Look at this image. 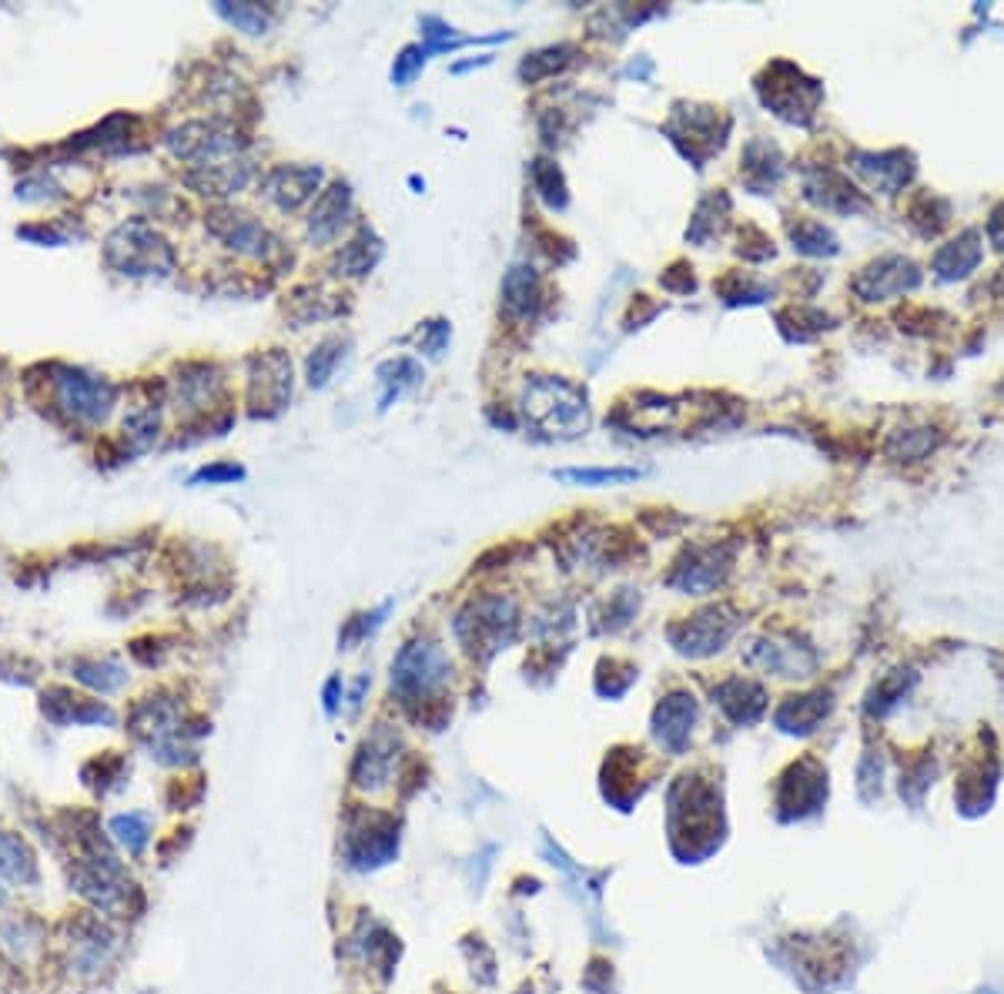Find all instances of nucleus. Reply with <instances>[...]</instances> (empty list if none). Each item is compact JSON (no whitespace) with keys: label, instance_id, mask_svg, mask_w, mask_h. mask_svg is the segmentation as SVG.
Masks as SVG:
<instances>
[{"label":"nucleus","instance_id":"obj_4","mask_svg":"<svg viewBox=\"0 0 1004 994\" xmlns=\"http://www.w3.org/2000/svg\"><path fill=\"white\" fill-rule=\"evenodd\" d=\"M519 627V610L509 596H479L473 600L459 617H456V633L466 647V653L489 660L493 653L506 650L513 643Z\"/></svg>","mask_w":1004,"mask_h":994},{"label":"nucleus","instance_id":"obj_24","mask_svg":"<svg viewBox=\"0 0 1004 994\" xmlns=\"http://www.w3.org/2000/svg\"><path fill=\"white\" fill-rule=\"evenodd\" d=\"M0 874H8L14 881L34 878V858L21 838H0Z\"/></svg>","mask_w":1004,"mask_h":994},{"label":"nucleus","instance_id":"obj_30","mask_svg":"<svg viewBox=\"0 0 1004 994\" xmlns=\"http://www.w3.org/2000/svg\"><path fill=\"white\" fill-rule=\"evenodd\" d=\"M111 831L118 834V841H124L131 851H141L144 841H148V828H144V818L141 814H131V818H118L111 824Z\"/></svg>","mask_w":1004,"mask_h":994},{"label":"nucleus","instance_id":"obj_11","mask_svg":"<svg viewBox=\"0 0 1004 994\" xmlns=\"http://www.w3.org/2000/svg\"><path fill=\"white\" fill-rule=\"evenodd\" d=\"M730 569V552L710 546V549H687V556L673 566V572L667 576V582L680 592H710L713 586L723 582Z\"/></svg>","mask_w":1004,"mask_h":994},{"label":"nucleus","instance_id":"obj_3","mask_svg":"<svg viewBox=\"0 0 1004 994\" xmlns=\"http://www.w3.org/2000/svg\"><path fill=\"white\" fill-rule=\"evenodd\" d=\"M104 258L114 272H121L128 278H154V275H168L174 268V248L168 245V239L158 229H151L141 219H134L108 235Z\"/></svg>","mask_w":1004,"mask_h":994},{"label":"nucleus","instance_id":"obj_6","mask_svg":"<svg viewBox=\"0 0 1004 994\" xmlns=\"http://www.w3.org/2000/svg\"><path fill=\"white\" fill-rule=\"evenodd\" d=\"M453 667L443 653V647L436 640H416L406 643L402 653L392 663V687L402 693L406 703L416 700H429L446 680H449Z\"/></svg>","mask_w":1004,"mask_h":994},{"label":"nucleus","instance_id":"obj_21","mask_svg":"<svg viewBox=\"0 0 1004 994\" xmlns=\"http://www.w3.org/2000/svg\"><path fill=\"white\" fill-rule=\"evenodd\" d=\"M378 255H382L378 239H375L372 232H362L355 242L342 245V255H338V262H335V268H338L335 275H368L372 265L378 262Z\"/></svg>","mask_w":1004,"mask_h":994},{"label":"nucleus","instance_id":"obj_14","mask_svg":"<svg viewBox=\"0 0 1004 994\" xmlns=\"http://www.w3.org/2000/svg\"><path fill=\"white\" fill-rule=\"evenodd\" d=\"M693 723H697V703H693V697H687V693L667 697V700L657 707V713H653V733H657V740H660L663 747L677 750V753L687 747Z\"/></svg>","mask_w":1004,"mask_h":994},{"label":"nucleus","instance_id":"obj_33","mask_svg":"<svg viewBox=\"0 0 1004 994\" xmlns=\"http://www.w3.org/2000/svg\"><path fill=\"white\" fill-rule=\"evenodd\" d=\"M335 693H338V680H332L328 690H325V710H328V713L335 710Z\"/></svg>","mask_w":1004,"mask_h":994},{"label":"nucleus","instance_id":"obj_8","mask_svg":"<svg viewBox=\"0 0 1004 994\" xmlns=\"http://www.w3.org/2000/svg\"><path fill=\"white\" fill-rule=\"evenodd\" d=\"M783 74L787 78H780V68L773 64L770 71H767V78H770V84H760V94H763V101L780 114V118H787V121H808L811 114H814V108H818V101H821V88H818V81H808L803 78L797 68H790V64H783Z\"/></svg>","mask_w":1004,"mask_h":994},{"label":"nucleus","instance_id":"obj_31","mask_svg":"<svg viewBox=\"0 0 1004 994\" xmlns=\"http://www.w3.org/2000/svg\"><path fill=\"white\" fill-rule=\"evenodd\" d=\"M242 476H245L242 466H235V463H219V466L197 469V473L191 476V483H194V486H197V483H235V479H242Z\"/></svg>","mask_w":1004,"mask_h":994},{"label":"nucleus","instance_id":"obj_22","mask_svg":"<svg viewBox=\"0 0 1004 994\" xmlns=\"http://www.w3.org/2000/svg\"><path fill=\"white\" fill-rule=\"evenodd\" d=\"M743 174L747 181L753 184H773L777 174H780V158H777V148L767 144V141H753L743 154Z\"/></svg>","mask_w":1004,"mask_h":994},{"label":"nucleus","instance_id":"obj_16","mask_svg":"<svg viewBox=\"0 0 1004 994\" xmlns=\"http://www.w3.org/2000/svg\"><path fill=\"white\" fill-rule=\"evenodd\" d=\"M713 697H717V703L723 707V713H727L730 720H737V723H753V720H760L763 710H767L763 690H760L757 683H750V680H740V677L720 683V687L713 690Z\"/></svg>","mask_w":1004,"mask_h":994},{"label":"nucleus","instance_id":"obj_15","mask_svg":"<svg viewBox=\"0 0 1004 994\" xmlns=\"http://www.w3.org/2000/svg\"><path fill=\"white\" fill-rule=\"evenodd\" d=\"M539 302H542V285L536 268L513 265L509 275L503 278V312L509 318H533Z\"/></svg>","mask_w":1004,"mask_h":994},{"label":"nucleus","instance_id":"obj_17","mask_svg":"<svg viewBox=\"0 0 1004 994\" xmlns=\"http://www.w3.org/2000/svg\"><path fill=\"white\" fill-rule=\"evenodd\" d=\"M800 653H811V650L793 647V643L763 640L750 650V660L760 663L763 670H773L777 677H808L814 670V660H800Z\"/></svg>","mask_w":1004,"mask_h":994},{"label":"nucleus","instance_id":"obj_7","mask_svg":"<svg viewBox=\"0 0 1004 994\" xmlns=\"http://www.w3.org/2000/svg\"><path fill=\"white\" fill-rule=\"evenodd\" d=\"M292 399V362L282 352H262L252 358L249 372V403L252 416H275Z\"/></svg>","mask_w":1004,"mask_h":994},{"label":"nucleus","instance_id":"obj_2","mask_svg":"<svg viewBox=\"0 0 1004 994\" xmlns=\"http://www.w3.org/2000/svg\"><path fill=\"white\" fill-rule=\"evenodd\" d=\"M519 409L542 439H576L589 429L586 392L569 378L536 375L526 382Z\"/></svg>","mask_w":1004,"mask_h":994},{"label":"nucleus","instance_id":"obj_29","mask_svg":"<svg viewBox=\"0 0 1004 994\" xmlns=\"http://www.w3.org/2000/svg\"><path fill=\"white\" fill-rule=\"evenodd\" d=\"M426 48H406L398 58H395V64H392V81L398 84V88H406L419 71H423V64H426Z\"/></svg>","mask_w":1004,"mask_h":994},{"label":"nucleus","instance_id":"obj_9","mask_svg":"<svg viewBox=\"0 0 1004 994\" xmlns=\"http://www.w3.org/2000/svg\"><path fill=\"white\" fill-rule=\"evenodd\" d=\"M209 232L225 242L232 252L249 255V258H272L278 252V239L252 215L245 212H232V209H219L209 215Z\"/></svg>","mask_w":1004,"mask_h":994},{"label":"nucleus","instance_id":"obj_26","mask_svg":"<svg viewBox=\"0 0 1004 994\" xmlns=\"http://www.w3.org/2000/svg\"><path fill=\"white\" fill-rule=\"evenodd\" d=\"M219 14L225 21H232L245 34H265V28L272 24V14L265 8H258V4H235V8L232 4H219Z\"/></svg>","mask_w":1004,"mask_h":994},{"label":"nucleus","instance_id":"obj_23","mask_svg":"<svg viewBox=\"0 0 1004 994\" xmlns=\"http://www.w3.org/2000/svg\"><path fill=\"white\" fill-rule=\"evenodd\" d=\"M572 48L569 44H559V48H546V51H536V54H529L523 64H519V78L523 81H542V78H549V74H556V71H562L569 61H572Z\"/></svg>","mask_w":1004,"mask_h":994},{"label":"nucleus","instance_id":"obj_27","mask_svg":"<svg viewBox=\"0 0 1004 994\" xmlns=\"http://www.w3.org/2000/svg\"><path fill=\"white\" fill-rule=\"evenodd\" d=\"M556 479H569L579 486H610V483L640 479V469H559Z\"/></svg>","mask_w":1004,"mask_h":994},{"label":"nucleus","instance_id":"obj_13","mask_svg":"<svg viewBox=\"0 0 1004 994\" xmlns=\"http://www.w3.org/2000/svg\"><path fill=\"white\" fill-rule=\"evenodd\" d=\"M348 219H352V191L348 184H332L315 202V212L308 219V239L315 245L335 242L348 225Z\"/></svg>","mask_w":1004,"mask_h":994},{"label":"nucleus","instance_id":"obj_1","mask_svg":"<svg viewBox=\"0 0 1004 994\" xmlns=\"http://www.w3.org/2000/svg\"><path fill=\"white\" fill-rule=\"evenodd\" d=\"M168 148L178 161L187 164V181L201 194L225 197L242 191L252 178L245 141L219 121H194L171 131Z\"/></svg>","mask_w":1004,"mask_h":994},{"label":"nucleus","instance_id":"obj_18","mask_svg":"<svg viewBox=\"0 0 1004 994\" xmlns=\"http://www.w3.org/2000/svg\"><path fill=\"white\" fill-rule=\"evenodd\" d=\"M831 710V697L828 693H811V697H790L780 710H777V727L790 730V733H811L818 730V723L828 717Z\"/></svg>","mask_w":1004,"mask_h":994},{"label":"nucleus","instance_id":"obj_28","mask_svg":"<svg viewBox=\"0 0 1004 994\" xmlns=\"http://www.w3.org/2000/svg\"><path fill=\"white\" fill-rule=\"evenodd\" d=\"M790 235H793L797 248H800V252H808V255H824V252H834V248H838V245H834V235H831L824 225H818V222H803V225H797Z\"/></svg>","mask_w":1004,"mask_h":994},{"label":"nucleus","instance_id":"obj_12","mask_svg":"<svg viewBox=\"0 0 1004 994\" xmlns=\"http://www.w3.org/2000/svg\"><path fill=\"white\" fill-rule=\"evenodd\" d=\"M322 184V168H298V164H282L265 178V194L268 202L282 212H298L305 202H312L315 187Z\"/></svg>","mask_w":1004,"mask_h":994},{"label":"nucleus","instance_id":"obj_5","mask_svg":"<svg viewBox=\"0 0 1004 994\" xmlns=\"http://www.w3.org/2000/svg\"><path fill=\"white\" fill-rule=\"evenodd\" d=\"M51 388H54V409L81 426H101L111 416L118 395L104 375L84 368H54Z\"/></svg>","mask_w":1004,"mask_h":994},{"label":"nucleus","instance_id":"obj_19","mask_svg":"<svg viewBox=\"0 0 1004 994\" xmlns=\"http://www.w3.org/2000/svg\"><path fill=\"white\" fill-rule=\"evenodd\" d=\"M375 375H378V385H382V409H388L392 403H398L402 395L413 392L423 382V365L416 358L398 355V358L382 362Z\"/></svg>","mask_w":1004,"mask_h":994},{"label":"nucleus","instance_id":"obj_10","mask_svg":"<svg viewBox=\"0 0 1004 994\" xmlns=\"http://www.w3.org/2000/svg\"><path fill=\"white\" fill-rule=\"evenodd\" d=\"M733 630H737V620L723 607H713V610H703V613L690 617L687 623L673 627L670 640L687 657H710L733 637Z\"/></svg>","mask_w":1004,"mask_h":994},{"label":"nucleus","instance_id":"obj_20","mask_svg":"<svg viewBox=\"0 0 1004 994\" xmlns=\"http://www.w3.org/2000/svg\"><path fill=\"white\" fill-rule=\"evenodd\" d=\"M529 178H533V187H536V194L542 197V205H546V209H552V212H562V209H566V202H569L566 181H562V171H559L552 161L536 158V161L529 164Z\"/></svg>","mask_w":1004,"mask_h":994},{"label":"nucleus","instance_id":"obj_25","mask_svg":"<svg viewBox=\"0 0 1004 994\" xmlns=\"http://www.w3.org/2000/svg\"><path fill=\"white\" fill-rule=\"evenodd\" d=\"M342 338H325L312 355H308V385L312 388H322L328 378H332V372H335V365L342 362Z\"/></svg>","mask_w":1004,"mask_h":994},{"label":"nucleus","instance_id":"obj_32","mask_svg":"<svg viewBox=\"0 0 1004 994\" xmlns=\"http://www.w3.org/2000/svg\"><path fill=\"white\" fill-rule=\"evenodd\" d=\"M419 338H423V348L429 355H443V348L449 342V325L446 322H429V325L419 328Z\"/></svg>","mask_w":1004,"mask_h":994}]
</instances>
